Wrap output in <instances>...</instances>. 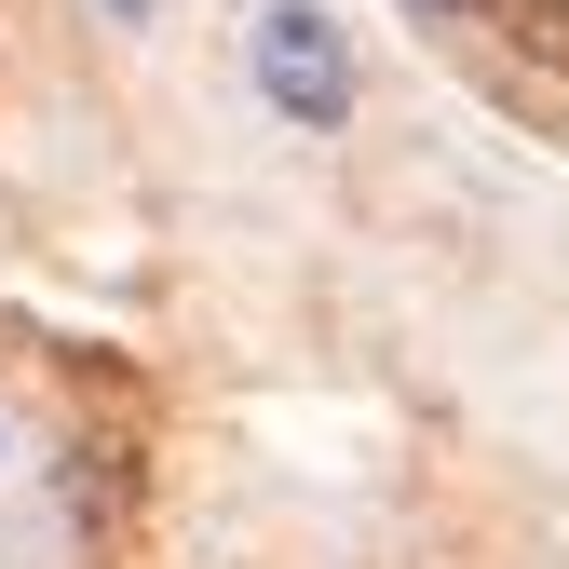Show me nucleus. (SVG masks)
<instances>
[{"instance_id": "nucleus-1", "label": "nucleus", "mask_w": 569, "mask_h": 569, "mask_svg": "<svg viewBox=\"0 0 569 569\" xmlns=\"http://www.w3.org/2000/svg\"><path fill=\"white\" fill-rule=\"evenodd\" d=\"M244 68H258V96L284 109V122H352V41L312 14V0H271V14L244 28Z\"/></svg>"}, {"instance_id": "nucleus-2", "label": "nucleus", "mask_w": 569, "mask_h": 569, "mask_svg": "<svg viewBox=\"0 0 569 569\" xmlns=\"http://www.w3.org/2000/svg\"><path fill=\"white\" fill-rule=\"evenodd\" d=\"M488 28H516L529 54H569V0H488Z\"/></svg>"}, {"instance_id": "nucleus-3", "label": "nucleus", "mask_w": 569, "mask_h": 569, "mask_svg": "<svg viewBox=\"0 0 569 569\" xmlns=\"http://www.w3.org/2000/svg\"><path fill=\"white\" fill-rule=\"evenodd\" d=\"M109 28H150V0H109Z\"/></svg>"}, {"instance_id": "nucleus-4", "label": "nucleus", "mask_w": 569, "mask_h": 569, "mask_svg": "<svg viewBox=\"0 0 569 569\" xmlns=\"http://www.w3.org/2000/svg\"><path fill=\"white\" fill-rule=\"evenodd\" d=\"M435 14H488V0H435Z\"/></svg>"}]
</instances>
